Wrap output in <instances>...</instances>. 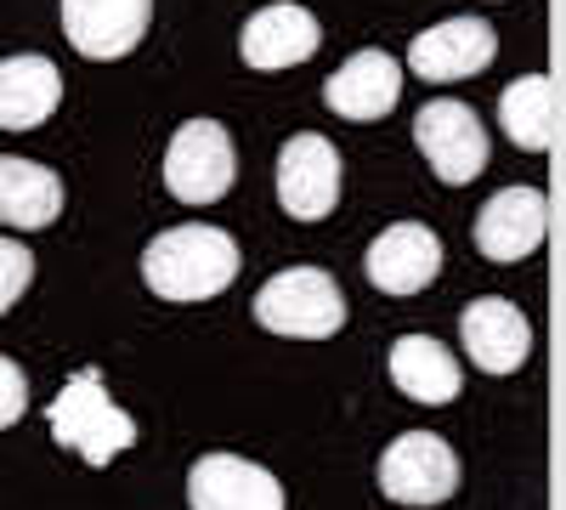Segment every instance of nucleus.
Masks as SVG:
<instances>
[{"label": "nucleus", "instance_id": "nucleus-17", "mask_svg": "<svg viewBox=\"0 0 566 510\" xmlns=\"http://www.w3.org/2000/svg\"><path fill=\"white\" fill-rule=\"evenodd\" d=\"M63 210V181L57 170H45L34 159L0 154V227H18V233H40L52 227Z\"/></svg>", "mask_w": 566, "mask_h": 510}, {"label": "nucleus", "instance_id": "nucleus-6", "mask_svg": "<svg viewBox=\"0 0 566 510\" xmlns=\"http://www.w3.org/2000/svg\"><path fill=\"white\" fill-rule=\"evenodd\" d=\"M277 205L295 221H323L340 205V154L328 148V136L301 131L277 148Z\"/></svg>", "mask_w": 566, "mask_h": 510}, {"label": "nucleus", "instance_id": "nucleus-16", "mask_svg": "<svg viewBox=\"0 0 566 510\" xmlns=\"http://www.w3.org/2000/svg\"><path fill=\"white\" fill-rule=\"evenodd\" d=\"M63 103V74L52 58L23 52L0 63V131H34L57 114Z\"/></svg>", "mask_w": 566, "mask_h": 510}, {"label": "nucleus", "instance_id": "nucleus-13", "mask_svg": "<svg viewBox=\"0 0 566 510\" xmlns=\"http://www.w3.org/2000/svg\"><path fill=\"white\" fill-rule=\"evenodd\" d=\"M459 335H464V352H470V363H476L482 375H510V368H522L527 352H533L527 318L515 312L504 295L470 301L464 318H459Z\"/></svg>", "mask_w": 566, "mask_h": 510}, {"label": "nucleus", "instance_id": "nucleus-4", "mask_svg": "<svg viewBox=\"0 0 566 510\" xmlns=\"http://www.w3.org/2000/svg\"><path fill=\"white\" fill-rule=\"evenodd\" d=\"M232 181H239V154H232V136L216 119H187L170 148H165V188L181 205H216Z\"/></svg>", "mask_w": 566, "mask_h": 510}, {"label": "nucleus", "instance_id": "nucleus-2", "mask_svg": "<svg viewBox=\"0 0 566 510\" xmlns=\"http://www.w3.org/2000/svg\"><path fill=\"white\" fill-rule=\"evenodd\" d=\"M45 420H52V437L63 448H74L85 466H114L125 448H136V420L103 392L97 368L69 375V386L52 397V408H45Z\"/></svg>", "mask_w": 566, "mask_h": 510}, {"label": "nucleus", "instance_id": "nucleus-18", "mask_svg": "<svg viewBox=\"0 0 566 510\" xmlns=\"http://www.w3.org/2000/svg\"><path fill=\"white\" fill-rule=\"evenodd\" d=\"M391 381H397V392H408L413 403L442 408V403L459 397V363H453V352H448L442 341H431V335H402V341L391 346Z\"/></svg>", "mask_w": 566, "mask_h": 510}, {"label": "nucleus", "instance_id": "nucleus-10", "mask_svg": "<svg viewBox=\"0 0 566 510\" xmlns=\"http://www.w3.org/2000/svg\"><path fill=\"white\" fill-rule=\"evenodd\" d=\"M363 272H368V284L386 290V295H419L442 272V239L419 221H397L368 244Z\"/></svg>", "mask_w": 566, "mask_h": 510}, {"label": "nucleus", "instance_id": "nucleus-20", "mask_svg": "<svg viewBox=\"0 0 566 510\" xmlns=\"http://www.w3.org/2000/svg\"><path fill=\"white\" fill-rule=\"evenodd\" d=\"M29 284H34V256L18 239H0V312H12Z\"/></svg>", "mask_w": 566, "mask_h": 510}, {"label": "nucleus", "instance_id": "nucleus-7", "mask_svg": "<svg viewBox=\"0 0 566 510\" xmlns=\"http://www.w3.org/2000/svg\"><path fill=\"white\" fill-rule=\"evenodd\" d=\"M380 488L397 504H442L459 488V459L431 431H402L380 454Z\"/></svg>", "mask_w": 566, "mask_h": 510}, {"label": "nucleus", "instance_id": "nucleus-12", "mask_svg": "<svg viewBox=\"0 0 566 510\" xmlns=\"http://www.w3.org/2000/svg\"><path fill=\"white\" fill-rule=\"evenodd\" d=\"M549 233V199L538 188H504L476 216V250L488 261H527Z\"/></svg>", "mask_w": 566, "mask_h": 510}, {"label": "nucleus", "instance_id": "nucleus-15", "mask_svg": "<svg viewBox=\"0 0 566 510\" xmlns=\"http://www.w3.org/2000/svg\"><path fill=\"white\" fill-rule=\"evenodd\" d=\"M402 97V69L386 52H357L323 80V103L340 119H386Z\"/></svg>", "mask_w": 566, "mask_h": 510}, {"label": "nucleus", "instance_id": "nucleus-14", "mask_svg": "<svg viewBox=\"0 0 566 510\" xmlns=\"http://www.w3.org/2000/svg\"><path fill=\"white\" fill-rule=\"evenodd\" d=\"M323 45V29H317V18L306 12V7H266V12H255L250 23H244V34H239V52H244V63L250 69H261V74H277V69H295V63H306L312 52Z\"/></svg>", "mask_w": 566, "mask_h": 510}, {"label": "nucleus", "instance_id": "nucleus-5", "mask_svg": "<svg viewBox=\"0 0 566 510\" xmlns=\"http://www.w3.org/2000/svg\"><path fill=\"white\" fill-rule=\"evenodd\" d=\"M413 143L448 188H464V181H476L488 170V131H482L476 108H464L453 97L424 103L413 114Z\"/></svg>", "mask_w": 566, "mask_h": 510}, {"label": "nucleus", "instance_id": "nucleus-11", "mask_svg": "<svg viewBox=\"0 0 566 510\" xmlns=\"http://www.w3.org/2000/svg\"><path fill=\"white\" fill-rule=\"evenodd\" d=\"M187 504L193 510H283V488L272 471L239 454H205L187 471Z\"/></svg>", "mask_w": 566, "mask_h": 510}, {"label": "nucleus", "instance_id": "nucleus-3", "mask_svg": "<svg viewBox=\"0 0 566 510\" xmlns=\"http://www.w3.org/2000/svg\"><path fill=\"white\" fill-rule=\"evenodd\" d=\"M255 323L272 335H290V341H328L346 323V295L323 267H290L261 284Z\"/></svg>", "mask_w": 566, "mask_h": 510}, {"label": "nucleus", "instance_id": "nucleus-19", "mask_svg": "<svg viewBox=\"0 0 566 510\" xmlns=\"http://www.w3.org/2000/svg\"><path fill=\"white\" fill-rule=\"evenodd\" d=\"M499 119H504V136L515 148L544 154L555 143V85H549V74H522L515 85H504Z\"/></svg>", "mask_w": 566, "mask_h": 510}, {"label": "nucleus", "instance_id": "nucleus-21", "mask_svg": "<svg viewBox=\"0 0 566 510\" xmlns=\"http://www.w3.org/2000/svg\"><path fill=\"white\" fill-rule=\"evenodd\" d=\"M23 408H29V381H23V368H18L12 357H0V431L18 426Z\"/></svg>", "mask_w": 566, "mask_h": 510}, {"label": "nucleus", "instance_id": "nucleus-8", "mask_svg": "<svg viewBox=\"0 0 566 510\" xmlns=\"http://www.w3.org/2000/svg\"><path fill=\"white\" fill-rule=\"evenodd\" d=\"M148 23H154V0H63V34L91 63H114L136 52Z\"/></svg>", "mask_w": 566, "mask_h": 510}, {"label": "nucleus", "instance_id": "nucleus-1", "mask_svg": "<svg viewBox=\"0 0 566 510\" xmlns=\"http://www.w3.org/2000/svg\"><path fill=\"white\" fill-rule=\"evenodd\" d=\"M142 278L159 301H210L239 278V244L221 227L187 221L165 227V233L142 250Z\"/></svg>", "mask_w": 566, "mask_h": 510}, {"label": "nucleus", "instance_id": "nucleus-9", "mask_svg": "<svg viewBox=\"0 0 566 510\" xmlns=\"http://www.w3.org/2000/svg\"><path fill=\"white\" fill-rule=\"evenodd\" d=\"M499 52V34L493 23L482 18H448L437 29H424L413 34L408 45V69L424 80V85H453V80H470V74H482Z\"/></svg>", "mask_w": 566, "mask_h": 510}]
</instances>
